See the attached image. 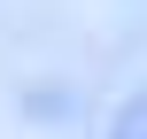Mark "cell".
Wrapping results in <instances>:
<instances>
[{"instance_id":"6da1fadb","label":"cell","mask_w":147,"mask_h":139,"mask_svg":"<svg viewBox=\"0 0 147 139\" xmlns=\"http://www.w3.org/2000/svg\"><path fill=\"white\" fill-rule=\"evenodd\" d=\"M116 139H147V101L132 108V116H124V132H116Z\"/></svg>"}]
</instances>
